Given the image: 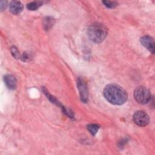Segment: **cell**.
<instances>
[{"label": "cell", "mask_w": 155, "mask_h": 155, "mask_svg": "<svg viewBox=\"0 0 155 155\" xmlns=\"http://www.w3.org/2000/svg\"><path fill=\"white\" fill-rule=\"evenodd\" d=\"M99 127H100L96 124H90V125H88L87 127L88 130L93 136H95V134L97 133Z\"/></svg>", "instance_id": "cell-11"}, {"label": "cell", "mask_w": 155, "mask_h": 155, "mask_svg": "<svg viewBox=\"0 0 155 155\" xmlns=\"http://www.w3.org/2000/svg\"><path fill=\"white\" fill-rule=\"evenodd\" d=\"M107 35V28L102 24L96 22L92 24L87 30L88 38L94 43L102 42Z\"/></svg>", "instance_id": "cell-2"}, {"label": "cell", "mask_w": 155, "mask_h": 155, "mask_svg": "<svg viewBox=\"0 0 155 155\" xmlns=\"http://www.w3.org/2000/svg\"><path fill=\"white\" fill-rule=\"evenodd\" d=\"M10 12L13 15H18L20 13L23 9L22 4L18 1H12L9 5Z\"/></svg>", "instance_id": "cell-7"}, {"label": "cell", "mask_w": 155, "mask_h": 155, "mask_svg": "<svg viewBox=\"0 0 155 155\" xmlns=\"http://www.w3.org/2000/svg\"><path fill=\"white\" fill-rule=\"evenodd\" d=\"M102 2L104 4V5L109 8H113L117 6V2L116 1H103Z\"/></svg>", "instance_id": "cell-12"}, {"label": "cell", "mask_w": 155, "mask_h": 155, "mask_svg": "<svg viewBox=\"0 0 155 155\" xmlns=\"http://www.w3.org/2000/svg\"><path fill=\"white\" fill-rule=\"evenodd\" d=\"M140 41L142 45L145 47L147 50H148L152 54L154 53L155 50V45H154V39L148 35H145L142 36Z\"/></svg>", "instance_id": "cell-6"}, {"label": "cell", "mask_w": 155, "mask_h": 155, "mask_svg": "<svg viewBox=\"0 0 155 155\" xmlns=\"http://www.w3.org/2000/svg\"><path fill=\"white\" fill-rule=\"evenodd\" d=\"M4 82L8 88L14 90L17 86V81L16 78L12 74H6L4 78Z\"/></svg>", "instance_id": "cell-8"}, {"label": "cell", "mask_w": 155, "mask_h": 155, "mask_svg": "<svg viewBox=\"0 0 155 155\" xmlns=\"http://www.w3.org/2000/svg\"><path fill=\"white\" fill-rule=\"evenodd\" d=\"M103 94L108 102L113 105H122L128 98L127 91L122 87L115 84L107 85L104 89Z\"/></svg>", "instance_id": "cell-1"}, {"label": "cell", "mask_w": 155, "mask_h": 155, "mask_svg": "<svg viewBox=\"0 0 155 155\" xmlns=\"http://www.w3.org/2000/svg\"><path fill=\"white\" fill-rule=\"evenodd\" d=\"M7 1H1V3H0V8L1 11L4 10V9H5L7 7Z\"/></svg>", "instance_id": "cell-15"}, {"label": "cell", "mask_w": 155, "mask_h": 155, "mask_svg": "<svg viewBox=\"0 0 155 155\" xmlns=\"http://www.w3.org/2000/svg\"><path fill=\"white\" fill-rule=\"evenodd\" d=\"M134 97L137 103L146 104L150 101L151 94L147 88L143 86H139L134 91Z\"/></svg>", "instance_id": "cell-3"}, {"label": "cell", "mask_w": 155, "mask_h": 155, "mask_svg": "<svg viewBox=\"0 0 155 155\" xmlns=\"http://www.w3.org/2000/svg\"><path fill=\"white\" fill-rule=\"evenodd\" d=\"M43 27L45 30H49L54 24V19L51 16H47L43 19Z\"/></svg>", "instance_id": "cell-9"}, {"label": "cell", "mask_w": 155, "mask_h": 155, "mask_svg": "<svg viewBox=\"0 0 155 155\" xmlns=\"http://www.w3.org/2000/svg\"><path fill=\"white\" fill-rule=\"evenodd\" d=\"M11 52H12L13 56L15 58H16V59L19 58V56H20L18 48L15 46H13L11 47Z\"/></svg>", "instance_id": "cell-13"}, {"label": "cell", "mask_w": 155, "mask_h": 155, "mask_svg": "<svg viewBox=\"0 0 155 155\" xmlns=\"http://www.w3.org/2000/svg\"><path fill=\"white\" fill-rule=\"evenodd\" d=\"M42 4V2L41 1H33L27 4V8L30 10H36Z\"/></svg>", "instance_id": "cell-10"}, {"label": "cell", "mask_w": 155, "mask_h": 155, "mask_svg": "<svg viewBox=\"0 0 155 155\" xmlns=\"http://www.w3.org/2000/svg\"><path fill=\"white\" fill-rule=\"evenodd\" d=\"M30 55L28 54H27V53H24L21 57V59L23 61H29V59H30Z\"/></svg>", "instance_id": "cell-14"}, {"label": "cell", "mask_w": 155, "mask_h": 155, "mask_svg": "<svg viewBox=\"0 0 155 155\" xmlns=\"http://www.w3.org/2000/svg\"><path fill=\"white\" fill-rule=\"evenodd\" d=\"M77 86L79 91L81 101L83 102H87L88 100V91L87 85L82 78H78L77 81Z\"/></svg>", "instance_id": "cell-5"}, {"label": "cell", "mask_w": 155, "mask_h": 155, "mask_svg": "<svg viewBox=\"0 0 155 155\" xmlns=\"http://www.w3.org/2000/svg\"><path fill=\"white\" fill-rule=\"evenodd\" d=\"M133 119L134 122L139 127H145L150 122L149 116L143 111H137L134 113Z\"/></svg>", "instance_id": "cell-4"}]
</instances>
